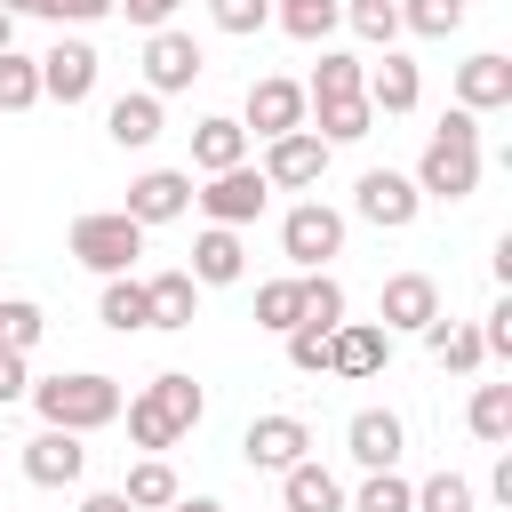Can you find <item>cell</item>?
<instances>
[{
    "instance_id": "cell-13",
    "label": "cell",
    "mask_w": 512,
    "mask_h": 512,
    "mask_svg": "<svg viewBox=\"0 0 512 512\" xmlns=\"http://www.w3.org/2000/svg\"><path fill=\"white\" fill-rule=\"evenodd\" d=\"M96 72H104V56H96L88 40H56V48L40 56V96H56V104H88V96H96Z\"/></svg>"
},
{
    "instance_id": "cell-7",
    "label": "cell",
    "mask_w": 512,
    "mask_h": 512,
    "mask_svg": "<svg viewBox=\"0 0 512 512\" xmlns=\"http://www.w3.org/2000/svg\"><path fill=\"white\" fill-rule=\"evenodd\" d=\"M200 72H208V56H200V40H192V32L160 24V32L144 40V96H184Z\"/></svg>"
},
{
    "instance_id": "cell-26",
    "label": "cell",
    "mask_w": 512,
    "mask_h": 512,
    "mask_svg": "<svg viewBox=\"0 0 512 512\" xmlns=\"http://www.w3.org/2000/svg\"><path fill=\"white\" fill-rule=\"evenodd\" d=\"M144 296H152V328H192V312H200L192 272H152V280H144Z\"/></svg>"
},
{
    "instance_id": "cell-1",
    "label": "cell",
    "mask_w": 512,
    "mask_h": 512,
    "mask_svg": "<svg viewBox=\"0 0 512 512\" xmlns=\"http://www.w3.org/2000/svg\"><path fill=\"white\" fill-rule=\"evenodd\" d=\"M408 184L424 200H472L480 192V120L472 112H440V128H432V144H424Z\"/></svg>"
},
{
    "instance_id": "cell-10",
    "label": "cell",
    "mask_w": 512,
    "mask_h": 512,
    "mask_svg": "<svg viewBox=\"0 0 512 512\" xmlns=\"http://www.w3.org/2000/svg\"><path fill=\"white\" fill-rule=\"evenodd\" d=\"M352 208H360V224H376V232H408L416 208H424V192H416L400 168H368V176L352 184Z\"/></svg>"
},
{
    "instance_id": "cell-11",
    "label": "cell",
    "mask_w": 512,
    "mask_h": 512,
    "mask_svg": "<svg viewBox=\"0 0 512 512\" xmlns=\"http://www.w3.org/2000/svg\"><path fill=\"white\" fill-rule=\"evenodd\" d=\"M304 120H312V104H304V88H296V80H280V72L248 80V120H240L248 136H264V144H272V136H288V128H304Z\"/></svg>"
},
{
    "instance_id": "cell-42",
    "label": "cell",
    "mask_w": 512,
    "mask_h": 512,
    "mask_svg": "<svg viewBox=\"0 0 512 512\" xmlns=\"http://www.w3.org/2000/svg\"><path fill=\"white\" fill-rule=\"evenodd\" d=\"M480 352H496V360H512V304H496V312L480 320Z\"/></svg>"
},
{
    "instance_id": "cell-23",
    "label": "cell",
    "mask_w": 512,
    "mask_h": 512,
    "mask_svg": "<svg viewBox=\"0 0 512 512\" xmlns=\"http://www.w3.org/2000/svg\"><path fill=\"white\" fill-rule=\"evenodd\" d=\"M104 136L120 144V152H144V144H160V96H112V112H104Z\"/></svg>"
},
{
    "instance_id": "cell-27",
    "label": "cell",
    "mask_w": 512,
    "mask_h": 512,
    "mask_svg": "<svg viewBox=\"0 0 512 512\" xmlns=\"http://www.w3.org/2000/svg\"><path fill=\"white\" fill-rule=\"evenodd\" d=\"M120 496H128L136 512H168V504H176L184 488H176V464H168V456H144V464H128Z\"/></svg>"
},
{
    "instance_id": "cell-28",
    "label": "cell",
    "mask_w": 512,
    "mask_h": 512,
    "mask_svg": "<svg viewBox=\"0 0 512 512\" xmlns=\"http://www.w3.org/2000/svg\"><path fill=\"white\" fill-rule=\"evenodd\" d=\"M360 56H344V48H328L320 64H312V80H304V104H344V96H360Z\"/></svg>"
},
{
    "instance_id": "cell-8",
    "label": "cell",
    "mask_w": 512,
    "mask_h": 512,
    "mask_svg": "<svg viewBox=\"0 0 512 512\" xmlns=\"http://www.w3.org/2000/svg\"><path fill=\"white\" fill-rule=\"evenodd\" d=\"M256 176H264L272 192H312V184L328 176V144H320L312 128H288V136H272V144H264Z\"/></svg>"
},
{
    "instance_id": "cell-25",
    "label": "cell",
    "mask_w": 512,
    "mask_h": 512,
    "mask_svg": "<svg viewBox=\"0 0 512 512\" xmlns=\"http://www.w3.org/2000/svg\"><path fill=\"white\" fill-rule=\"evenodd\" d=\"M304 128L336 152V144H360V136L376 128V112H368V96H344V104H312V120H304Z\"/></svg>"
},
{
    "instance_id": "cell-12",
    "label": "cell",
    "mask_w": 512,
    "mask_h": 512,
    "mask_svg": "<svg viewBox=\"0 0 512 512\" xmlns=\"http://www.w3.org/2000/svg\"><path fill=\"white\" fill-rule=\"evenodd\" d=\"M184 208H192V168H144V176L128 184V208H120V216L152 232V224H176Z\"/></svg>"
},
{
    "instance_id": "cell-30",
    "label": "cell",
    "mask_w": 512,
    "mask_h": 512,
    "mask_svg": "<svg viewBox=\"0 0 512 512\" xmlns=\"http://www.w3.org/2000/svg\"><path fill=\"white\" fill-rule=\"evenodd\" d=\"M424 344H432V360L440 368H456V376H472L488 352H480V328H464V320H432L424 328Z\"/></svg>"
},
{
    "instance_id": "cell-38",
    "label": "cell",
    "mask_w": 512,
    "mask_h": 512,
    "mask_svg": "<svg viewBox=\"0 0 512 512\" xmlns=\"http://www.w3.org/2000/svg\"><path fill=\"white\" fill-rule=\"evenodd\" d=\"M408 504H416V480H400V472H368L352 496V512H408Z\"/></svg>"
},
{
    "instance_id": "cell-6",
    "label": "cell",
    "mask_w": 512,
    "mask_h": 512,
    "mask_svg": "<svg viewBox=\"0 0 512 512\" xmlns=\"http://www.w3.org/2000/svg\"><path fill=\"white\" fill-rule=\"evenodd\" d=\"M264 200H272V184L240 160V168H224V176H208V184H192V208L208 216V224H224V232H240V224H256L264 216Z\"/></svg>"
},
{
    "instance_id": "cell-37",
    "label": "cell",
    "mask_w": 512,
    "mask_h": 512,
    "mask_svg": "<svg viewBox=\"0 0 512 512\" xmlns=\"http://www.w3.org/2000/svg\"><path fill=\"white\" fill-rule=\"evenodd\" d=\"M344 24L360 40H376V48H392L400 40V0H344Z\"/></svg>"
},
{
    "instance_id": "cell-44",
    "label": "cell",
    "mask_w": 512,
    "mask_h": 512,
    "mask_svg": "<svg viewBox=\"0 0 512 512\" xmlns=\"http://www.w3.org/2000/svg\"><path fill=\"white\" fill-rule=\"evenodd\" d=\"M112 8H120L128 24H144V32H160V24H168V16L184 8V0H112Z\"/></svg>"
},
{
    "instance_id": "cell-5",
    "label": "cell",
    "mask_w": 512,
    "mask_h": 512,
    "mask_svg": "<svg viewBox=\"0 0 512 512\" xmlns=\"http://www.w3.org/2000/svg\"><path fill=\"white\" fill-rule=\"evenodd\" d=\"M280 256H288L296 272H328V256H344V216H336L328 200H296V208L280 216Z\"/></svg>"
},
{
    "instance_id": "cell-3",
    "label": "cell",
    "mask_w": 512,
    "mask_h": 512,
    "mask_svg": "<svg viewBox=\"0 0 512 512\" xmlns=\"http://www.w3.org/2000/svg\"><path fill=\"white\" fill-rule=\"evenodd\" d=\"M32 408H40V424L48 432H104L128 400H120V384L112 376H96V368H72V376H40L32 384Z\"/></svg>"
},
{
    "instance_id": "cell-48",
    "label": "cell",
    "mask_w": 512,
    "mask_h": 512,
    "mask_svg": "<svg viewBox=\"0 0 512 512\" xmlns=\"http://www.w3.org/2000/svg\"><path fill=\"white\" fill-rule=\"evenodd\" d=\"M0 8H8V16H40V0H0Z\"/></svg>"
},
{
    "instance_id": "cell-40",
    "label": "cell",
    "mask_w": 512,
    "mask_h": 512,
    "mask_svg": "<svg viewBox=\"0 0 512 512\" xmlns=\"http://www.w3.org/2000/svg\"><path fill=\"white\" fill-rule=\"evenodd\" d=\"M208 24H216V32H232V40H248V32H264V24H272V0H208Z\"/></svg>"
},
{
    "instance_id": "cell-19",
    "label": "cell",
    "mask_w": 512,
    "mask_h": 512,
    "mask_svg": "<svg viewBox=\"0 0 512 512\" xmlns=\"http://www.w3.org/2000/svg\"><path fill=\"white\" fill-rule=\"evenodd\" d=\"M360 96H368V112H416L424 72H416L408 56H392V48H384V64H368V72H360Z\"/></svg>"
},
{
    "instance_id": "cell-29",
    "label": "cell",
    "mask_w": 512,
    "mask_h": 512,
    "mask_svg": "<svg viewBox=\"0 0 512 512\" xmlns=\"http://www.w3.org/2000/svg\"><path fill=\"white\" fill-rule=\"evenodd\" d=\"M296 320H304V272H288V280H264V288H256V328L288 336Z\"/></svg>"
},
{
    "instance_id": "cell-4",
    "label": "cell",
    "mask_w": 512,
    "mask_h": 512,
    "mask_svg": "<svg viewBox=\"0 0 512 512\" xmlns=\"http://www.w3.org/2000/svg\"><path fill=\"white\" fill-rule=\"evenodd\" d=\"M72 256H80L96 280H120V272H136V256H144V224H128L120 208H88V216H72Z\"/></svg>"
},
{
    "instance_id": "cell-36",
    "label": "cell",
    "mask_w": 512,
    "mask_h": 512,
    "mask_svg": "<svg viewBox=\"0 0 512 512\" xmlns=\"http://www.w3.org/2000/svg\"><path fill=\"white\" fill-rule=\"evenodd\" d=\"M464 24V0H400V32H416V40H448Z\"/></svg>"
},
{
    "instance_id": "cell-31",
    "label": "cell",
    "mask_w": 512,
    "mask_h": 512,
    "mask_svg": "<svg viewBox=\"0 0 512 512\" xmlns=\"http://www.w3.org/2000/svg\"><path fill=\"white\" fill-rule=\"evenodd\" d=\"M296 328H320V336L344 328V280L336 272H304V320Z\"/></svg>"
},
{
    "instance_id": "cell-35",
    "label": "cell",
    "mask_w": 512,
    "mask_h": 512,
    "mask_svg": "<svg viewBox=\"0 0 512 512\" xmlns=\"http://www.w3.org/2000/svg\"><path fill=\"white\" fill-rule=\"evenodd\" d=\"M40 104V56H0V112H32Z\"/></svg>"
},
{
    "instance_id": "cell-32",
    "label": "cell",
    "mask_w": 512,
    "mask_h": 512,
    "mask_svg": "<svg viewBox=\"0 0 512 512\" xmlns=\"http://www.w3.org/2000/svg\"><path fill=\"white\" fill-rule=\"evenodd\" d=\"M272 16H280V32H296V40H328V32L344 24V0H272Z\"/></svg>"
},
{
    "instance_id": "cell-39",
    "label": "cell",
    "mask_w": 512,
    "mask_h": 512,
    "mask_svg": "<svg viewBox=\"0 0 512 512\" xmlns=\"http://www.w3.org/2000/svg\"><path fill=\"white\" fill-rule=\"evenodd\" d=\"M408 512H472V480L464 472H432V480H416Z\"/></svg>"
},
{
    "instance_id": "cell-33",
    "label": "cell",
    "mask_w": 512,
    "mask_h": 512,
    "mask_svg": "<svg viewBox=\"0 0 512 512\" xmlns=\"http://www.w3.org/2000/svg\"><path fill=\"white\" fill-rule=\"evenodd\" d=\"M472 440H488V448L512 440V384H480L472 392Z\"/></svg>"
},
{
    "instance_id": "cell-43",
    "label": "cell",
    "mask_w": 512,
    "mask_h": 512,
    "mask_svg": "<svg viewBox=\"0 0 512 512\" xmlns=\"http://www.w3.org/2000/svg\"><path fill=\"white\" fill-rule=\"evenodd\" d=\"M40 16H56V24H96V16H112V0H40Z\"/></svg>"
},
{
    "instance_id": "cell-41",
    "label": "cell",
    "mask_w": 512,
    "mask_h": 512,
    "mask_svg": "<svg viewBox=\"0 0 512 512\" xmlns=\"http://www.w3.org/2000/svg\"><path fill=\"white\" fill-rule=\"evenodd\" d=\"M288 368L296 376H328V336L320 328H288Z\"/></svg>"
},
{
    "instance_id": "cell-46",
    "label": "cell",
    "mask_w": 512,
    "mask_h": 512,
    "mask_svg": "<svg viewBox=\"0 0 512 512\" xmlns=\"http://www.w3.org/2000/svg\"><path fill=\"white\" fill-rule=\"evenodd\" d=\"M80 512H136V504H128V496H120V488H96V496H88V504H80Z\"/></svg>"
},
{
    "instance_id": "cell-21",
    "label": "cell",
    "mask_w": 512,
    "mask_h": 512,
    "mask_svg": "<svg viewBox=\"0 0 512 512\" xmlns=\"http://www.w3.org/2000/svg\"><path fill=\"white\" fill-rule=\"evenodd\" d=\"M280 512H344V480L304 456V464L280 472Z\"/></svg>"
},
{
    "instance_id": "cell-34",
    "label": "cell",
    "mask_w": 512,
    "mask_h": 512,
    "mask_svg": "<svg viewBox=\"0 0 512 512\" xmlns=\"http://www.w3.org/2000/svg\"><path fill=\"white\" fill-rule=\"evenodd\" d=\"M40 336H48V312L24 296H0V352H32Z\"/></svg>"
},
{
    "instance_id": "cell-18",
    "label": "cell",
    "mask_w": 512,
    "mask_h": 512,
    "mask_svg": "<svg viewBox=\"0 0 512 512\" xmlns=\"http://www.w3.org/2000/svg\"><path fill=\"white\" fill-rule=\"evenodd\" d=\"M80 472H88L80 432H48L40 424V440H24V480L32 488H80Z\"/></svg>"
},
{
    "instance_id": "cell-49",
    "label": "cell",
    "mask_w": 512,
    "mask_h": 512,
    "mask_svg": "<svg viewBox=\"0 0 512 512\" xmlns=\"http://www.w3.org/2000/svg\"><path fill=\"white\" fill-rule=\"evenodd\" d=\"M8 40H16V16H8V8H0V56H8Z\"/></svg>"
},
{
    "instance_id": "cell-15",
    "label": "cell",
    "mask_w": 512,
    "mask_h": 512,
    "mask_svg": "<svg viewBox=\"0 0 512 512\" xmlns=\"http://www.w3.org/2000/svg\"><path fill=\"white\" fill-rule=\"evenodd\" d=\"M512 104V56H496V48H480V56H464L456 64V112H504Z\"/></svg>"
},
{
    "instance_id": "cell-2",
    "label": "cell",
    "mask_w": 512,
    "mask_h": 512,
    "mask_svg": "<svg viewBox=\"0 0 512 512\" xmlns=\"http://www.w3.org/2000/svg\"><path fill=\"white\" fill-rule=\"evenodd\" d=\"M200 416H208V392H200L184 368H168V376H152V384L128 400V440H136L144 456H160V448H176Z\"/></svg>"
},
{
    "instance_id": "cell-22",
    "label": "cell",
    "mask_w": 512,
    "mask_h": 512,
    "mask_svg": "<svg viewBox=\"0 0 512 512\" xmlns=\"http://www.w3.org/2000/svg\"><path fill=\"white\" fill-rule=\"evenodd\" d=\"M240 160H248V128L224 120V112H208V120L192 128V168H200V176H224V168H240Z\"/></svg>"
},
{
    "instance_id": "cell-9",
    "label": "cell",
    "mask_w": 512,
    "mask_h": 512,
    "mask_svg": "<svg viewBox=\"0 0 512 512\" xmlns=\"http://www.w3.org/2000/svg\"><path fill=\"white\" fill-rule=\"evenodd\" d=\"M440 320V280L432 272H392L384 296H376V328L384 336H424Z\"/></svg>"
},
{
    "instance_id": "cell-24",
    "label": "cell",
    "mask_w": 512,
    "mask_h": 512,
    "mask_svg": "<svg viewBox=\"0 0 512 512\" xmlns=\"http://www.w3.org/2000/svg\"><path fill=\"white\" fill-rule=\"evenodd\" d=\"M96 320H104L112 336H136V328H152V296H144V280H136V272L104 280V296H96Z\"/></svg>"
},
{
    "instance_id": "cell-20",
    "label": "cell",
    "mask_w": 512,
    "mask_h": 512,
    "mask_svg": "<svg viewBox=\"0 0 512 512\" xmlns=\"http://www.w3.org/2000/svg\"><path fill=\"white\" fill-rule=\"evenodd\" d=\"M192 288H232L240 272H248V248H240V232H224V224H208L200 240H192Z\"/></svg>"
},
{
    "instance_id": "cell-14",
    "label": "cell",
    "mask_w": 512,
    "mask_h": 512,
    "mask_svg": "<svg viewBox=\"0 0 512 512\" xmlns=\"http://www.w3.org/2000/svg\"><path fill=\"white\" fill-rule=\"evenodd\" d=\"M240 456H248L256 472H288V464L312 456V432H304V416H256V424L240 432Z\"/></svg>"
},
{
    "instance_id": "cell-50",
    "label": "cell",
    "mask_w": 512,
    "mask_h": 512,
    "mask_svg": "<svg viewBox=\"0 0 512 512\" xmlns=\"http://www.w3.org/2000/svg\"><path fill=\"white\" fill-rule=\"evenodd\" d=\"M0 264H8V248H0Z\"/></svg>"
},
{
    "instance_id": "cell-45",
    "label": "cell",
    "mask_w": 512,
    "mask_h": 512,
    "mask_svg": "<svg viewBox=\"0 0 512 512\" xmlns=\"http://www.w3.org/2000/svg\"><path fill=\"white\" fill-rule=\"evenodd\" d=\"M32 392V376H24V352H0V408L8 400H24Z\"/></svg>"
},
{
    "instance_id": "cell-47",
    "label": "cell",
    "mask_w": 512,
    "mask_h": 512,
    "mask_svg": "<svg viewBox=\"0 0 512 512\" xmlns=\"http://www.w3.org/2000/svg\"><path fill=\"white\" fill-rule=\"evenodd\" d=\"M168 512H224V504H216V496H176Z\"/></svg>"
},
{
    "instance_id": "cell-17",
    "label": "cell",
    "mask_w": 512,
    "mask_h": 512,
    "mask_svg": "<svg viewBox=\"0 0 512 512\" xmlns=\"http://www.w3.org/2000/svg\"><path fill=\"white\" fill-rule=\"evenodd\" d=\"M344 448H352V464H360V472H392V464H400V448H408V424H400L392 408H360V416L344 424Z\"/></svg>"
},
{
    "instance_id": "cell-16",
    "label": "cell",
    "mask_w": 512,
    "mask_h": 512,
    "mask_svg": "<svg viewBox=\"0 0 512 512\" xmlns=\"http://www.w3.org/2000/svg\"><path fill=\"white\" fill-rule=\"evenodd\" d=\"M384 360H392V336H384L376 320H344V328L328 336V376H344V384L384 376Z\"/></svg>"
}]
</instances>
